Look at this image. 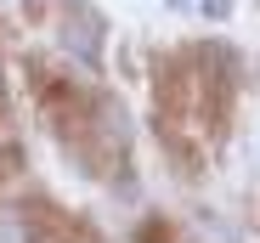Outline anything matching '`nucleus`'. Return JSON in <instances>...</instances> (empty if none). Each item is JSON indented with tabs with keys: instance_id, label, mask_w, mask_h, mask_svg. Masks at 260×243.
<instances>
[{
	"instance_id": "7ed1b4c3",
	"label": "nucleus",
	"mask_w": 260,
	"mask_h": 243,
	"mask_svg": "<svg viewBox=\"0 0 260 243\" xmlns=\"http://www.w3.org/2000/svg\"><path fill=\"white\" fill-rule=\"evenodd\" d=\"M176 6H187V0H176Z\"/></svg>"
},
{
	"instance_id": "f257e3e1",
	"label": "nucleus",
	"mask_w": 260,
	"mask_h": 243,
	"mask_svg": "<svg viewBox=\"0 0 260 243\" xmlns=\"http://www.w3.org/2000/svg\"><path fill=\"white\" fill-rule=\"evenodd\" d=\"M62 46H68L74 57H85V62H96V57H102V12L68 6V12H62Z\"/></svg>"
},
{
	"instance_id": "f03ea898",
	"label": "nucleus",
	"mask_w": 260,
	"mask_h": 243,
	"mask_svg": "<svg viewBox=\"0 0 260 243\" xmlns=\"http://www.w3.org/2000/svg\"><path fill=\"white\" fill-rule=\"evenodd\" d=\"M0 243H34L28 221H23V215H0Z\"/></svg>"
}]
</instances>
